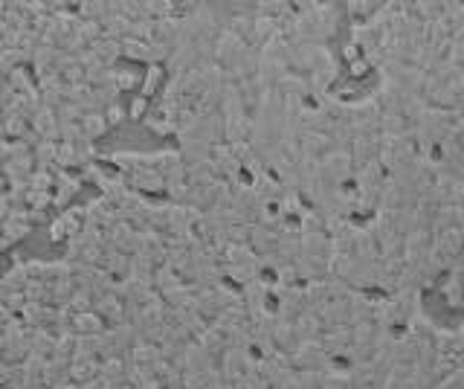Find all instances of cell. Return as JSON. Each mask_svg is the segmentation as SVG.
<instances>
[{"instance_id":"cell-1","label":"cell","mask_w":464,"mask_h":389,"mask_svg":"<svg viewBox=\"0 0 464 389\" xmlns=\"http://www.w3.org/2000/svg\"><path fill=\"white\" fill-rule=\"evenodd\" d=\"M108 119H102V116H96V113H90V116H84V125H81V134L84 137H99V134H105L108 131Z\"/></svg>"},{"instance_id":"cell-2","label":"cell","mask_w":464,"mask_h":389,"mask_svg":"<svg viewBox=\"0 0 464 389\" xmlns=\"http://www.w3.org/2000/svg\"><path fill=\"white\" fill-rule=\"evenodd\" d=\"M160 76H163L160 67H151V70H148V81H145V91H148V94H151V87L160 84Z\"/></svg>"}]
</instances>
